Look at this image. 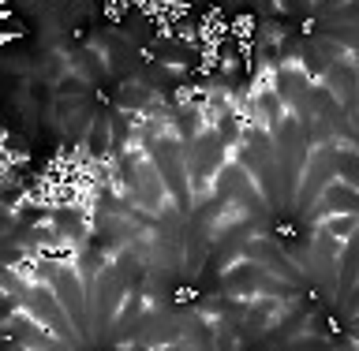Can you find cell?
Instances as JSON below:
<instances>
[{
    "label": "cell",
    "mask_w": 359,
    "mask_h": 351,
    "mask_svg": "<svg viewBox=\"0 0 359 351\" xmlns=\"http://www.w3.org/2000/svg\"><path fill=\"white\" fill-rule=\"evenodd\" d=\"M247 258H251L255 266H262L269 277H277V280H285V284L296 288L299 284V266L292 262V258L280 251V247L269 240V235H255V240H247Z\"/></svg>",
    "instance_id": "8fae6325"
},
{
    "label": "cell",
    "mask_w": 359,
    "mask_h": 351,
    "mask_svg": "<svg viewBox=\"0 0 359 351\" xmlns=\"http://www.w3.org/2000/svg\"><path fill=\"white\" fill-rule=\"evenodd\" d=\"M86 153H90V161L112 157V120L109 116H94V123L86 131Z\"/></svg>",
    "instance_id": "ac0fdd59"
},
{
    "label": "cell",
    "mask_w": 359,
    "mask_h": 351,
    "mask_svg": "<svg viewBox=\"0 0 359 351\" xmlns=\"http://www.w3.org/2000/svg\"><path fill=\"white\" fill-rule=\"evenodd\" d=\"M131 157H135V168H131V202H135V206H142L150 217H157L161 209L172 206L168 187H165V179H161V172H157V165H154V157H150L146 146H139Z\"/></svg>",
    "instance_id": "277c9868"
},
{
    "label": "cell",
    "mask_w": 359,
    "mask_h": 351,
    "mask_svg": "<svg viewBox=\"0 0 359 351\" xmlns=\"http://www.w3.org/2000/svg\"><path fill=\"white\" fill-rule=\"evenodd\" d=\"M273 90H277V97L285 101V109H288V116H296L303 128H314V109H311V75L303 71L299 64H285V67H277V75H273Z\"/></svg>",
    "instance_id": "8992f818"
},
{
    "label": "cell",
    "mask_w": 359,
    "mask_h": 351,
    "mask_svg": "<svg viewBox=\"0 0 359 351\" xmlns=\"http://www.w3.org/2000/svg\"><path fill=\"white\" fill-rule=\"evenodd\" d=\"M325 86L337 97V105L344 109L348 123L359 120V78H355V64L352 60H337L325 67Z\"/></svg>",
    "instance_id": "7c38bea8"
},
{
    "label": "cell",
    "mask_w": 359,
    "mask_h": 351,
    "mask_svg": "<svg viewBox=\"0 0 359 351\" xmlns=\"http://www.w3.org/2000/svg\"><path fill=\"white\" fill-rule=\"evenodd\" d=\"M213 195H217L224 206H236L240 213H262L269 202L262 198V191H258V184L251 179V172L240 165V161H229L221 168V176L213 179Z\"/></svg>",
    "instance_id": "5b68a950"
},
{
    "label": "cell",
    "mask_w": 359,
    "mask_h": 351,
    "mask_svg": "<svg viewBox=\"0 0 359 351\" xmlns=\"http://www.w3.org/2000/svg\"><path fill=\"white\" fill-rule=\"evenodd\" d=\"M337 179L359 191V150H355V142L337 146Z\"/></svg>",
    "instance_id": "ffe728a7"
},
{
    "label": "cell",
    "mask_w": 359,
    "mask_h": 351,
    "mask_svg": "<svg viewBox=\"0 0 359 351\" xmlns=\"http://www.w3.org/2000/svg\"><path fill=\"white\" fill-rule=\"evenodd\" d=\"M314 273L322 277V284H330L337 291V273H341V251H337V240L325 232H314Z\"/></svg>",
    "instance_id": "9a60e30c"
},
{
    "label": "cell",
    "mask_w": 359,
    "mask_h": 351,
    "mask_svg": "<svg viewBox=\"0 0 359 351\" xmlns=\"http://www.w3.org/2000/svg\"><path fill=\"white\" fill-rule=\"evenodd\" d=\"M285 120H288V109H285V101L277 97V90L273 86H258L251 94V123L266 128L269 135H277Z\"/></svg>",
    "instance_id": "5bb4252c"
},
{
    "label": "cell",
    "mask_w": 359,
    "mask_h": 351,
    "mask_svg": "<svg viewBox=\"0 0 359 351\" xmlns=\"http://www.w3.org/2000/svg\"><path fill=\"white\" fill-rule=\"evenodd\" d=\"M22 310L30 314L38 325H45L53 336H60V340L79 351L86 340H83V333L75 329V322H72V314L64 310V303L60 296L53 291V284H41V280H30V291H27V303H22Z\"/></svg>",
    "instance_id": "3957f363"
},
{
    "label": "cell",
    "mask_w": 359,
    "mask_h": 351,
    "mask_svg": "<svg viewBox=\"0 0 359 351\" xmlns=\"http://www.w3.org/2000/svg\"><path fill=\"white\" fill-rule=\"evenodd\" d=\"M53 291L60 296L64 310L72 314V322H75V329L83 333V340L90 344V318H94V314H90V299H86V288H83V280H79L75 258H72V262H64V266H56Z\"/></svg>",
    "instance_id": "ba28073f"
},
{
    "label": "cell",
    "mask_w": 359,
    "mask_h": 351,
    "mask_svg": "<svg viewBox=\"0 0 359 351\" xmlns=\"http://www.w3.org/2000/svg\"><path fill=\"white\" fill-rule=\"evenodd\" d=\"M359 288V232L341 247V273H337V296H352Z\"/></svg>",
    "instance_id": "e0dca14e"
},
{
    "label": "cell",
    "mask_w": 359,
    "mask_h": 351,
    "mask_svg": "<svg viewBox=\"0 0 359 351\" xmlns=\"http://www.w3.org/2000/svg\"><path fill=\"white\" fill-rule=\"evenodd\" d=\"M83 105V101H60V105H56V112H72V109H79Z\"/></svg>",
    "instance_id": "cb8c5ba5"
},
{
    "label": "cell",
    "mask_w": 359,
    "mask_h": 351,
    "mask_svg": "<svg viewBox=\"0 0 359 351\" xmlns=\"http://www.w3.org/2000/svg\"><path fill=\"white\" fill-rule=\"evenodd\" d=\"M355 340H359V329H355Z\"/></svg>",
    "instance_id": "484cf974"
},
{
    "label": "cell",
    "mask_w": 359,
    "mask_h": 351,
    "mask_svg": "<svg viewBox=\"0 0 359 351\" xmlns=\"http://www.w3.org/2000/svg\"><path fill=\"white\" fill-rule=\"evenodd\" d=\"M86 90V78H79V75H67L56 83V94H83Z\"/></svg>",
    "instance_id": "7402d4cb"
},
{
    "label": "cell",
    "mask_w": 359,
    "mask_h": 351,
    "mask_svg": "<svg viewBox=\"0 0 359 351\" xmlns=\"http://www.w3.org/2000/svg\"><path fill=\"white\" fill-rule=\"evenodd\" d=\"M139 336H142V344H150V347H168V344L184 340V325L176 318H165V314H146Z\"/></svg>",
    "instance_id": "2e32d148"
},
{
    "label": "cell",
    "mask_w": 359,
    "mask_h": 351,
    "mask_svg": "<svg viewBox=\"0 0 359 351\" xmlns=\"http://www.w3.org/2000/svg\"><path fill=\"white\" fill-rule=\"evenodd\" d=\"M150 157H154L157 172H161V179H165L172 206H180L184 213H191V209H195V191H191V172H187L184 142H180L172 131H168V135H161V139L150 146Z\"/></svg>",
    "instance_id": "7a4b0ae2"
},
{
    "label": "cell",
    "mask_w": 359,
    "mask_h": 351,
    "mask_svg": "<svg viewBox=\"0 0 359 351\" xmlns=\"http://www.w3.org/2000/svg\"><path fill=\"white\" fill-rule=\"evenodd\" d=\"M8 336L11 351H72L60 336H53L45 325H38L27 310H8Z\"/></svg>",
    "instance_id": "30bf717a"
},
{
    "label": "cell",
    "mask_w": 359,
    "mask_h": 351,
    "mask_svg": "<svg viewBox=\"0 0 359 351\" xmlns=\"http://www.w3.org/2000/svg\"><path fill=\"white\" fill-rule=\"evenodd\" d=\"M352 64H355V78H359V53L352 56Z\"/></svg>",
    "instance_id": "d4e9b609"
},
{
    "label": "cell",
    "mask_w": 359,
    "mask_h": 351,
    "mask_svg": "<svg viewBox=\"0 0 359 351\" xmlns=\"http://www.w3.org/2000/svg\"><path fill=\"white\" fill-rule=\"evenodd\" d=\"M333 176H337V146H311V161H307V172H303L299 195H296L299 213H311L318 206V198L333 184Z\"/></svg>",
    "instance_id": "52a82bcc"
},
{
    "label": "cell",
    "mask_w": 359,
    "mask_h": 351,
    "mask_svg": "<svg viewBox=\"0 0 359 351\" xmlns=\"http://www.w3.org/2000/svg\"><path fill=\"white\" fill-rule=\"evenodd\" d=\"M128 284H123V273L116 266H101V277H97V307H94V336L101 333H112L116 325L123 303H128Z\"/></svg>",
    "instance_id": "9c48e42d"
},
{
    "label": "cell",
    "mask_w": 359,
    "mask_h": 351,
    "mask_svg": "<svg viewBox=\"0 0 359 351\" xmlns=\"http://www.w3.org/2000/svg\"><path fill=\"white\" fill-rule=\"evenodd\" d=\"M83 67H90V71H94V78L105 75V67L97 64V53H83Z\"/></svg>",
    "instance_id": "603a6c76"
},
{
    "label": "cell",
    "mask_w": 359,
    "mask_h": 351,
    "mask_svg": "<svg viewBox=\"0 0 359 351\" xmlns=\"http://www.w3.org/2000/svg\"><path fill=\"white\" fill-rule=\"evenodd\" d=\"M337 213H355V217H359V191L348 187V184H341V179H333V184L325 187V195L318 198V206H314L307 217L318 224V221H325V217H337Z\"/></svg>",
    "instance_id": "4fadbf2b"
},
{
    "label": "cell",
    "mask_w": 359,
    "mask_h": 351,
    "mask_svg": "<svg viewBox=\"0 0 359 351\" xmlns=\"http://www.w3.org/2000/svg\"><path fill=\"white\" fill-rule=\"evenodd\" d=\"M277 142V168H280V191H285V206H292L299 195V179L307 172L311 161V131L303 128L296 116H288L280 123V131L273 135Z\"/></svg>",
    "instance_id": "6da1fadb"
},
{
    "label": "cell",
    "mask_w": 359,
    "mask_h": 351,
    "mask_svg": "<svg viewBox=\"0 0 359 351\" xmlns=\"http://www.w3.org/2000/svg\"><path fill=\"white\" fill-rule=\"evenodd\" d=\"M280 310V296H258L255 303H251V314L243 318V325H247V336H255V333H262L269 322H273V314Z\"/></svg>",
    "instance_id": "d6986e66"
},
{
    "label": "cell",
    "mask_w": 359,
    "mask_h": 351,
    "mask_svg": "<svg viewBox=\"0 0 359 351\" xmlns=\"http://www.w3.org/2000/svg\"><path fill=\"white\" fill-rule=\"evenodd\" d=\"M318 232L333 235V240H352V235L359 232V217L355 213H337V217L318 221Z\"/></svg>",
    "instance_id": "44dd1931"
}]
</instances>
